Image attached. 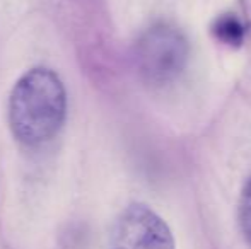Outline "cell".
<instances>
[{
  "mask_svg": "<svg viewBox=\"0 0 251 249\" xmlns=\"http://www.w3.org/2000/svg\"><path fill=\"white\" fill-rule=\"evenodd\" d=\"M67 114V92L53 70L34 67L12 87L9 97V125L17 142L38 147L62 130Z\"/></svg>",
  "mask_w": 251,
  "mask_h": 249,
  "instance_id": "cell-1",
  "label": "cell"
},
{
  "mask_svg": "<svg viewBox=\"0 0 251 249\" xmlns=\"http://www.w3.org/2000/svg\"><path fill=\"white\" fill-rule=\"evenodd\" d=\"M135 60L137 68L147 84H173L183 73L188 60L186 38L169 24H155L137 41Z\"/></svg>",
  "mask_w": 251,
  "mask_h": 249,
  "instance_id": "cell-2",
  "label": "cell"
},
{
  "mask_svg": "<svg viewBox=\"0 0 251 249\" xmlns=\"http://www.w3.org/2000/svg\"><path fill=\"white\" fill-rule=\"evenodd\" d=\"M109 249H175V239L154 210L132 203L113 224Z\"/></svg>",
  "mask_w": 251,
  "mask_h": 249,
  "instance_id": "cell-3",
  "label": "cell"
},
{
  "mask_svg": "<svg viewBox=\"0 0 251 249\" xmlns=\"http://www.w3.org/2000/svg\"><path fill=\"white\" fill-rule=\"evenodd\" d=\"M214 34L222 43L238 46L243 41V26L234 16H222L215 21Z\"/></svg>",
  "mask_w": 251,
  "mask_h": 249,
  "instance_id": "cell-4",
  "label": "cell"
},
{
  "mask_svg": "<svg viewBox=\"0 0 251 249\" xmlns=\"http://www.w3.org/2000/svg\"><path fill=\"white\" fill-rule=\"evenodd\" d=\"M239 227L246 241L251 243V178L243 188L239 200Z\"/></svg>",
  "mask_w": 251,
  "mask_h": 249,
  "instance_id": "cell-5",
  "label": "cell"
}]
</instances>
